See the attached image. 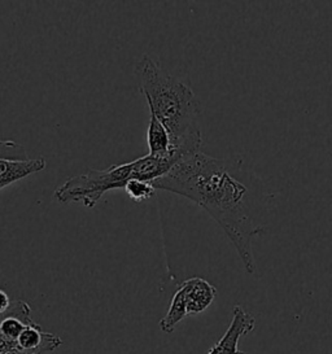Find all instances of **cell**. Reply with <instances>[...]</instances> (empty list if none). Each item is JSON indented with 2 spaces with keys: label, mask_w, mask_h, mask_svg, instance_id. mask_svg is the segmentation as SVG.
Instances as JSON below:
<instances>
[{
  "label": "cell",
  "mask_w": 332,
  "mask_h": 354,
  "mask_svg": "<svg viewBox=\"0 0 332 354\" xmlns=\"http://www.w3.org/2000/svg\"><path fill=\"white\" fill-rule=\"evenodd\" d=\"M223 160L197 152L176 164L165 177L152 182L155 189L191 200L214 218L235 247L249 275L256 272L252 239L264 232L255 192Z\"/></svg>",
  "instance_id": "obj_1"
},
{
  "label": "cell",
  "mask_w": 332,
  "mask_h": 354,
  "mask_svg": "<svg viewBox=\"0 0 332 354\" xmlns=\"http://www.w3.org/2000/svg\"><path fill=\"white\" fill-rule=\"evenodd\" d=\"M136 75L149 112L167 130L172 148L186 158L200 152L201 109L194 91L147 55L136 65Z\"/></svg>",
  "instance_id": "obj_2"
},
{
  "label": "cell",
  "mask_w": 332,
  "mask_h": 354,
  "mask_svg": "<svg viewBox=\"0 0 332 354\" xmlns=\"http://www.w3.org/2000/svg\"><path fill=\"white\" fill-rule=\"evenodd\" d=\"M131 179V162L112 165L104 170L89 169L87 173L69 178L53 196L62 204L77 203L86 208H93L104 195L113 189H124Z\"/></svg>",
  "instance_id": "obj_3"
},
{
  "label": "cell",
  "mask_w": 332,
  "mask_h": 354,
  "mask_svg": "<svg viewBox=\"0 0 332 354\" xmlns=\"http://www.w3.org/2000/svg\"><path fill=\"white\" fill-rule=\"evenodd\" d=\"M256 327V318L244 308L237 305L232 310V319L223 336L214 344L207 354H246L239 349V340L247 336Z\"/></svg>",
  "instance_id": "obj_4"
},
{
  "label": "cell",
  "mask_w": 332,
  "mask_h": 354,
  "mask_svg": "<svg viewBox=\"0 0 332 354\" xmlns=\"http://www.w3.org/2000/svg\"><path fill=\"white\" fill-rule=\"evenodd\" d=\"M186 157L179 151L170 147V149L163 155H145L131 161V179H139L145 182H155L179 164Z\"/></svg>",
  "instance_id": "obj_5"
},
{
  "label": "cell",
  "mask_w": 332,
  "mask_h": 354,
  "mask_svg": "<svg viewBox=\"0 0 332 354\" xmlns=\"http://www.w3.org/2000/svg\"><path fill=\"white\" fill-rule=\"evenodd\" d=\"M178 287L183 292L187 315H196L205 312L217 296V288L212 283L199 277L182 281Z\"/></svg>",
  "instance_id": "obj_6"
},
{
  "label": "cell",
  "mask_w": 332,
  "mask_h": 354,
  "mask_svg": "<svg viewBox=\"0 0 332 354\" xmlns=\"http://www.w3.org/2000/svg\"><path fill=\"white\" fill-rule=\"evenodd\" d=\"M62 344V340L47 331H43L39 324L31 322L28 324L16 340V346L31 354H48L56 351Z\"/></svg>",
  "instance_id": "obj_7"
},
{
  "label": "cell",
  "mask_w": 332,
  "mask_h": 354,
  "mask_svg": "<svg viewBox=\"0 0 332 354\" xmlns=\"http://www.w3.org/2000/svg\"><path fill=\"white\" fill-rule=\"evenodd\" d=\"M46 167L47 162L44 158H29L26 161L0 160V189L24 178L29 177L31 174L44 170Z\"/></svg>",
  "instance_id": "obj_8"
},
{
  "label": "cell",
  "mask_w": 332,
  "mask_h": 354,
  "mask_svg": "<svg viewBox=\"0 0 332 354\" xmlns=\"http://www.w3.org/2000/svg\"><path fill=\"white\" fill-rule=\"evenodd\" d=\"M186 317L188 315H187L186 302L183 297V292L178 287L172 297L169 309L165 315L160 319L158 326L163 333H172L176 330V326L182 322Z\"/></svg>",
  "instance_id": "obj_9"
},
{
  "label": "cell",
  "mask_w": 332,
  "mask_h": 354,
  "mask_svg": "<svg viewBox=\"0 0 332 354\" xmlns=\"http://www.w3.org/2000/svg\"><path fill=\"white\" fill-rule=\"evenodd\" d=\"M147 143L149 148V155H163L172 147V140L167 130L152 113L147 131Z\"/></svg>",
  "instance_id": "obj_10"
},
{
  "label": "cell",
  "mask_w": 332,
  "mask_h": 354,
  "mask_svg": "<svg viewBox=\"0 0 332 354\" xmlns=\"http://www.w3.org/2000/svg\"><path fill=\"white\" fill-rule=\"evenodd\" d=\"M124 192L129 195L135 203H142L145 200H149L154 198L156 194V189L151 182L145 180H139V179H130L126 186H124Z\"/></svg>",
  "instance_id": "obj_11"
},
{
  "label": "cell",
  "mask_w": 332,
  "mask_h": 354,
  "mask_svg": "<svg viewBox=\"0 0 332 354\" xmlns=\"http://www.w3.org/2000/svg\"><path fill=\"white\" fill-rule=\"evenodd\" d=\"M0 160L10 161H26L29 160L28 152L19 143L13 140H1L0 139Z\"/></svg>",
  "instance_id": "obj_12"
},
{
  "label": "cell",
  "mask_w": 332,
  "mask_h": 354,
  "mask_svg": "<svg viewBox=\"0 0 332 354\" xmlns=\"http://www.w3.org/2000/svg\"><path fill=\"white\" fill-rule=\"evenodd\" d=\"M10 296L7 295V292L0 290V315H3L4 313L10 309Z\"/></svg>",
  "instance_id": "obj_13"
},
{
  "label": "cell",
  "mask_w": 332,
  "mask_h": 354,
  "mask_svg": "<svg viewBox=\"0 0 332 354\" xmlns=\"http://www.w3.org/2000/svg\"><path fill=\"white\" fill-rule=\"evenodd\" d=\"M3 354H31L28 353V352H24V351H21V349H19L17 346H15V348H12L10 351H8V352H6V353Z\"/></svg>",
  "instance_id": "obj_14"
}]
</instances>
